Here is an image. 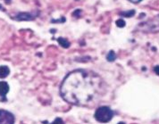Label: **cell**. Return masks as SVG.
I'll use <instances>...</instances> for the list:
<instances>
[{"label":"cell","mask_w":159,"mask_h":124,"mask_svg":"<svg viewBox=\"0 0 159 124\" xmlns=\"http://www.w3.org/2000/svg\"><path fill=\"white\" fill-rule=\"evenodd\" d=\"M0 124H15L14 114L6 110H0Z\"/></svg>","instance_id":"obj_4"},{"label":"cell","mask_w":159,"mask_h":124,"mask_svg":"<svg viewBox=\"0 0 159 124\" xmlns=\"http://www.w3.org/2000/svg\"><path fill=\"white\" fill-rule=\"evenodd\" d=\"M135 15V10H130V11H127V12H122L120 15L124 16V17H132Z\"/></svg>","instance_id":"obj_10"},{"label":"cell","mask_w":159,"mask_h":124,"mask_svg":"<svg viewBox=\"0 0 159 124\" xmlns=\"http://www.w3.org/2000/svg\"><path fill=\"white\" fill-rule=\"evenodd\" d=\"M106 92L102 78L89 70H75L65 78L60 94L67 103L77 106L92 107L100 101Z\"/></svg>","instance_id":"obj_1"},{"label":"cell","mask_w":159,"mask_h":124,"mask_svg":"<svg viewBox=\"0 0 159 124\" xmlns=\"http://www.w3.org/2000/svg\"><path fill=\"white\" fill-rule=\"evenodd\" d=\"M9 92V85L6 81H0V96L2 97V101H7L6 95Z\"/></svg>","instance_id":"obj_6"},{"label":"cell","mask_w":159,"mask_h":124,"mask_svg":"<svg viewBox=\"0 0 159 124\" xmlns=\"http://www.w3.org/2000/svg\"><path fill=\"white\" fill-rule=\"evenodd\" d=\"M51 124H65V122L61 118H57Z\"/></svg>","instance_id":"obj_12"},{"label":"cell","mask_w":159,"mask_h":124,"mask_svg":"<svg viewBox=\"0 0 159 124\" xmlns=\"http://www.w3.org/2000/svg\"><path fill=\"white\" fill-rule=\"evenodd\" d=\"M130 2L131 3H133V4H138V3H139V2H141L142 0H129Z\"/></svg>","instance_id":"obj_14"},{"label":"cell","mask_w":159,"mask_h":124,"mask_svg":"<svg viewBox=\"0 0 159 124\" xmlns=\"http://www.w3.org/2000/svg\"><path fill=\"white\" fill-rule=\"evenodd\" d=\"M10 73V69L7 65L0 66V79H5L7 78Z\"/></svg>","instance_id":"obj_7"},{"label":"cell","mask_w":159,"mask_h":124,"mask_svg":"<svg viewBox=\"0 0 159 124\" xmlns=\"http://www.w3.org/2000/svg\"><path fill=\"white\" fill-rule=\"evenodd\" d=\"M37 15H33L31 13H27V12H22V13H18L15 16L12 17L13 20L18 21V22H24V21H32L36 18Z\"/></svg>","instance_id":"obj_5"},{"label":"cell","mask_w":159,"mask_h":124,"mask_svg":"<svg viewBox=\"0 0 159 124\" xmlns=\"http://www.w3.org/2000/svg\"><path fill=\"white\" fill-rule=\"evenodd\" d=\"M116 26L117 27H119V28H123L124 26H125V22H124V20L123 19H119V20H117L116 22Z\"/></svg>","instance_id":"obj_11"},{"label":"cell","mask_w":159,"mask_h":124,"mask_svg":"<svg viewBox=\"0 0 159 124\" xmlns=\"http://www.w3.org/2000/svg\"><path fill=\"white\" fill-rule=\"evenodd\" d=\"M107 59L108 62H114L116 59V53L113 51V50H111V51L108 53V55H107Z\"/></svg>","instance_id":"obj_9"},{"label":"cell","mask_w":159,"mask_h":124,"mask_svg":"<svg viewBox=\"0 0 159 124\" xmlns=\"http://www.w3.org/2000/svg\"><path fill=\"white\" fill-rule=\"evenodd\" d=\"M118 124H125V123H124V122H119V123H118Z\"/></svg>","instance_id":"obj_15"},{"label":"cell","mask_w":159,"mask_h":124,"mask_svg":"<svg viewBox=\"0 0 159 124\" xmlns=\"http://www.w3.org/2000/svg\"><path fill=\"white\" fill-rule=\"evenodd\" d=\"M57 41L59 44L61 45L63 47L65 48H68L70 46V42L66 39V38H58Z\"/></svg>","instance_id":"obj_8"},{"label":"cell","mask_w":159,"mask_h":124,"mask_svg":"<svg viewBox=\"0 0 159 124\" xmlns=\"http://www.w3.org/2000/svg\"><path fill=\"white\" fill-rule=\"evenodd\" d=\"M138 30L145 33H157L159 32V15L148 21L140 22L137 26Z\"/></svg>","instance_id":"obj_2"},{"label":"cell","mask_w":159,"mask_h":124,"mask_svg":"<svg viewBox=\"0 0 159 124\" xmlns=\"http://www.w3.org/2000/svg\"><path fill=\"white\" fill-rule=\"evenodd\" d=\"M154 71H155V73H157V75H159V66H156L154 68Z\"/></svg>","instance_id":"obj_13"},{"label":"cell","mask_w":159,"mask_h":124,"mask_svg":"<svg viewBox=\"0 0 159 124\" xmlns=\"http://www.w3.org/2000/svg\"><path fill=\"white\" fill-rule=\"evenodd\" d=\"M114 116V112L108 106H100L95 112V119L99 122H108Z\"/></svg>","instance_id":"obj_3"}]
</instances>
